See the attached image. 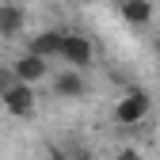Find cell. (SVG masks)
I'll use <instances>...</instances> for the list:
<instances>
[{"instance_id": "7", "label": "cell", "mask_w": 160, "mask_h": 160, "mask_svg": "<svg viewBox=\"0 0 160 160\" xmlns=\"http://www.w3.org/2000/svg\"><path fill=\"white\" fill-rule=\"evenodd\" d=\"M61 46H65V31H38L27 50L38 53V57H46V61H53V57H61Z\"/></svg>"}, {"instance_id": "6", "label": "cell", "mask_w": 160, "mask_h": 160, "mask_svg": "<svg viewBox=\"0 0 160 160\" xmlns=\"http://www.w3.org/2000/svg\"><path fill=\"white\" fill-rule=\"evenodd\" d=\"M50 88H53V95H61V99H80V95L88 92L84 69H65V72L50 76Z\"/></svg>"}, {"instance_id": "13", "label": "cell", "mask_w": 160, "mask_h": 160, "mask_svg": "<svg viewBox=\"0 0 160 160\" xmlns=\"http://www.w3.org/2000/svg\"><path fill=\"white\" fill-rule=\"evenodd\" d=\"M80 4H92V0H80Z\"/></svg>"}, {"instance_id": "12", "label": "cell", "mask_w": 160, "mask_h": 160, "mask_svg": "<svg viewBox=\"0 0 160 160\" xmlns=\"http://www.w3.org/2000/svg\"><path fill=\"white\" fill-rule=\"evenodd\" d=\"M69 152H72V160H95V152H92V149H84V145H72Z\"/></svg>"}, {"instance_id": "11", "label": "cell", "mask_w": 160, "mask_h": 160, "mask_svg": "<svg viewBox=\"0 0 160 160\" xmlns=\"http://www.w3.org/2000/svg\"><path fill=\"white\" fill-rule=\"evenodd\" d=\"M111 160H141V152H137L133 145H126V149H118V152H114Z\"/></svg>"}, {"instance_id": "5", "label": "cell", "mask_w": 160, "mask_h": 160, "mask_svg": "<svg viewBox=\"0 0 160 160\" xmlns=\"http://www.w3.org/2000/svg\"><path fill=\"white\" fill-rule=\"evenodd\" d=\"M23 27H27V8L4 0V4H0V38H4V42H15V38L23 34Z\"/></svg>"}, {"instance_id": "2", "label": "cell", "mask_w": 160, "mask_h": 160, "mask_svg": "<svg viewBox=\"0 0 160 160\" xmlns=\"http://www.w3.org/2000/svg\"><path fill=\"white\" fill-rule=\"evenodd\" d=\"M0 107H4V114L12 118H31L34 107H38V95H34V84H23V80H15V84L0 95Z\"/></svg>"}, {"instance_id": "9", "label": "cell", "mask_w": 160, "mask_h": 160, "mask_svg": "<svg viewBox=\"0 0 160 160\" xmlns=\"http://www.w3.org/2000/svg\"><path fill=\"white\" fill-rule=\"evenodd\" d=\"M12 84H15V72H12V65H0V95H4Z\"/></svg>"}, {"instance_id": "8", "label": "cell", "mask_w": 160, "mask_h": 160, "mask_svg": "<svg viewBox=\"0 0 160 160\" xmlns=\"http://www.w3.org/2000/svg\"><path fill=\"white\" fill-rule=\"evenodd\" d=\"M152 0H122V4H118V15L126 19L130 27H149L152 23Z\"/></svg>"}, {"instance_id": "1", "label": "cell", "mask_w": 160, "mask_h": 160, "mask_svg": "<svg viewBox=\"0 0 160 160\" xmlns=\"http://www.w3.org/2000/svg\"><path fill=\"white\" fill-rule=\"evenodd\" d=\"M149 111H152V95L141 92V88H130V92L114 103L111 118H114L118 126H126V130H130V126H141L145 118H149Z\"/></svg>"}, {"instance_id": "10", "label": "cell", "mask_w": 160, "mask_h": 160, "mask_svg": "<svg viewBox=\"0 0 160 160\" xmlns=\"http://www.w3.org/2000/svg\"><path fill=\"white\" fill-rule=\"evenodd\" d=\"M46 160H72V152L61 149V145H50V149H46Z\"/></svg>"}, {"instance_id": "3", "label": "cell", "mask_w": 160, "mask_h": 160, "mask_svg": "<svg viewBox=\"0 0 160 160\" xmlns=\"http://www.w3.org/2000/svg\"><path fill=\"white\" fill-rule=\"evenodd\" d=\"M61 61L69 69H92L95 65V42L88 34H65V46H61Z\"/></svg>"}, {"instance_id": "4", "label": "cell", "mask_w": 160, "mask_h": 160, "mask_svg": "<svg viewBox=\"0 0 160 160\" xmlns=\"http://www.w3.org/2000/svg\"><path fill=\"white\" fill-rule=\"evenodd\" d=\"M12 72H15V80H23V84H42V80H50V61L31 53V50H23L12 61Z\"/></svg>"}]
</instances>
